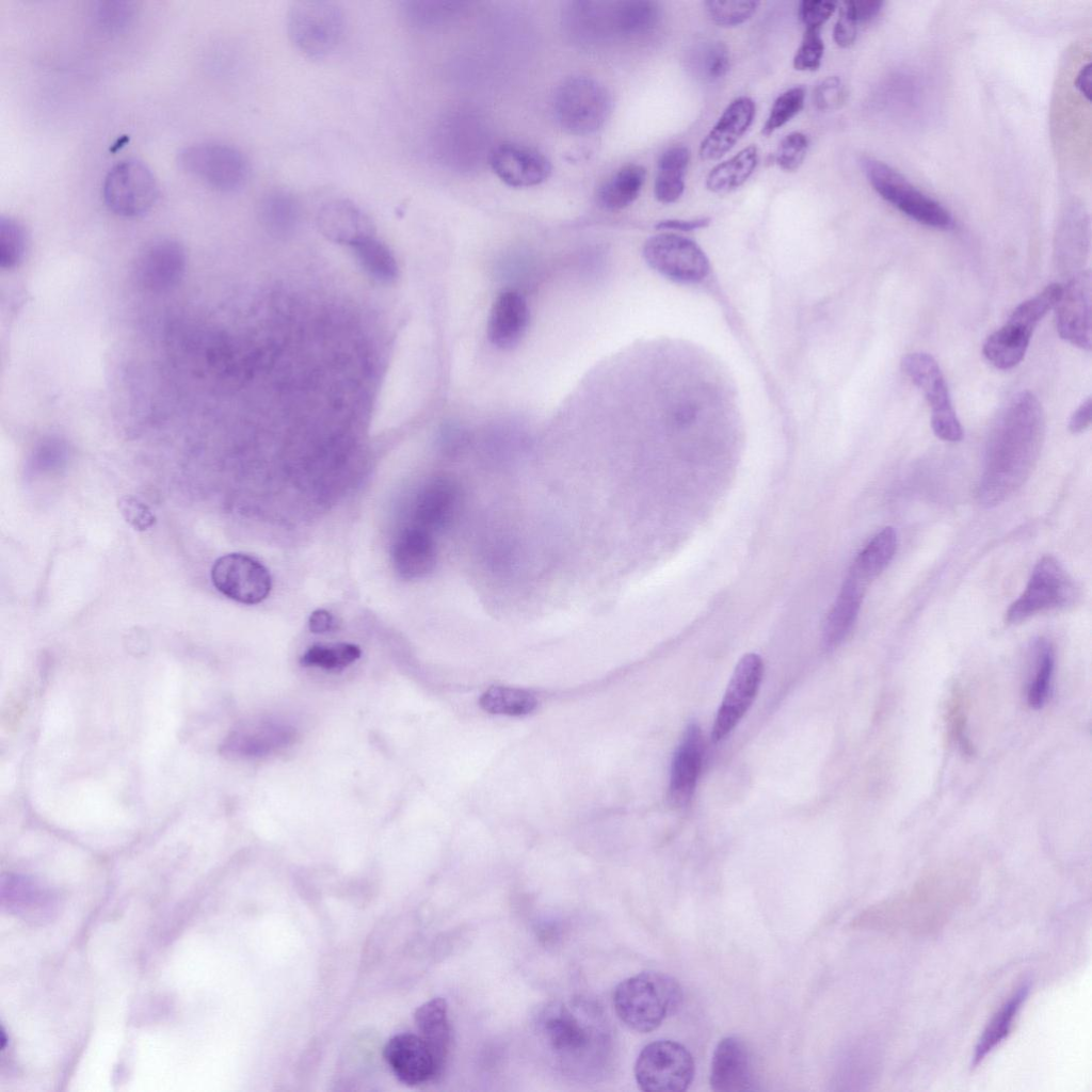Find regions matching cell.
I'll return each instance as SVG.
<instances>
[{
    "label": "cell",
    "instance_id": "obj_49",
    "mask_svg": "<svg viewBox=\"0 0 1092 1092\" xmlns=\"http://www.w3.org/2000/svg\"><path fill=\"white\" fill-rule=\"evenodd\" d=\"M847 99L846 87L836 76L822 80L814 91V102L819 110L833 111L839 109Z\"/></svg>",
    "mask_w": 1092,
    "mask_h": 1092
},
{
    "label": "cell",
    "instance_id": "obj_28",
    "mask_svg": "<svg viewBox=\"0 0 1092 1092\" xmlns=\"http://www.w3.org/2000/svg\"><path fill=\"white\" fill-rule=\"evenodd\" d=\"M867 587L847 576L823 624L822 641L826 648L840 645L852 630Z\"/></svg>",
    "mask_w": 1092,
    "mask_h": 1092
},
{
    "label": "cell",
    "instance_id": "obj_27",
    "mask_svg": "<svg viewBox=\"0 0 1092 1092\" xmlns=\"http://www.w3.org/2000/svg\"><path fill=\"white\" fill-rule=\"evenodd\" d=\"M457 503V488L449 479L438 478L424 485L413 503V526L431 534L451 523Z\"/></svg>",
    "mask_w": 1092,
    "mask_h": 1092
},
{
    "label": "cell",
    "instance_id": "obj_32",
    "mask_svg": "<svg viewBox=\"0 0 1092 1092\" xmlns=\"http://www.w3.org/2000/svg\"><path fill=\"white\" fill-rule=\"evenodd\" d=\"M690 161V150L682 145L665 149L659 157L654 193L662 204H672L685 191V175Z\"/></svg>",
    "mask_w": 1092,
    "mask_h": 1092
},
{
    "label": "cell",
    "instance_id": "obj_14",
    "mask_svg": "<svg viewBox=\"0 0 1092 1092\" xmlns=\"http://www.w3.org/2000/svg\"><path fill=\"white\" fill-rule=\"evenodd\" d=\"M211 580L223 595L244 605L261 603L272 588L268 568L254 557L241 552L227 553L215 560Z\"/></svg>",
    "mask_w": 1092,
    "mask_h": 1092
},
{
    "label": "cell",
    "instance_id": "obj_19",
    "mask_svg": "<svg viewBox=\"0 0 1092 1092\" xmlns=\"http://www.w3.org/2000/svg\"><path fill=\"white\" fill-rule=\"evenodd\" d=\"M597 3L594 14L595 34H615L640 38L652 34L661 22V10L654 1L636 0Z\"/></svg>",
    "mask_w": 1092,
    "mask_h": 1092
},
{
    "label": "cell",
    "instance_id": "obj_37",
    "mask_svg": "<svg viewBox=\"0 0 1092 1092\" xmlns=\"http://www.w3.org/2000/svg\"><path fill=\"white\" fill-rule=\"evenodd\" d=\"M685 63L687 70L697 80L714 82L728 73L729 52L722 42H701L687 51Z\"/></svg>",
    "mask_w": 1092,
    "mask_h": 1092
},
{
    "label": "cell",
    "instance_id": "obj_3",
    "mask_svg": "<svg viewBox=\"0 0 1092 1092\" xmlns=\"http://www.w3.org/2000/svg\"><path fill=\"white\" fill-rule=\"evenodd\" d=\"M682 990L673 977L659 971H642L621 981L613 993L617 1017L638 1032L657 1029L681 1006Z\"/></svg>",
    "mask_w": 1092,
    "mask_h": 1092
},
{
    "label": "cell",
    "instance_id": "obj_7",
    "mask_svg": "<svg viewBox=\"0 0 1092 1092\" xmlns=\"http://www.w3.org/2000/svg\"><path fill=\"white\" fill-rule=\"evenodd\" d=\"M177 162L183 172L220 192L240 189L250 174L248 161L242 151L219 141L195 142L182 147Z\"/></svg>",
    "mask_w": 1092,
    "mask_h": 1092
},
{
    "label": "cell",
    "instance_id": "obj_41",
    "mask_svg": "<svg viewBox=\"0 0 1092 1092\" xmlns=\"http://www.w3.org/2000/svg\"><path fill=\"white\" fill-rule=\"evenodd\" d=\"M1055 668L1054 651L1049 643L1040 641L1037 645L1034 673L1027 691V703L1030 708L1041 709L1050 692Z\"/></svg>",
    "mask_w": 1092,
    "mask_h": 1092
},
{
    "label": "cell",
    "instance_id": "obj_20",
    "mask_svg": "<svg viewBox=\"0 0 1092 1092\" xmlns=\"http://www.w3.org/2000/svg\"><path fill=\"white\" fill-rule=\"evenodd\" d=\"M489 163L496 176L513 188H529L544 182L551 173L550 161L539 150L513 142L493 148Z\"/></svg>",
    "mask_w": 1092,
    "mask_h": 1092
},
{
    "label": "cell",
    "instance_id": "obj_1",
    "mask_svg": "<svg viewBox=\"0 0 1092 1092\" xmlns=\"http://www.w3.org/2000/svg\"><path fill=\"white\" fill-rule=\"evenodd\" d=\"M1045 435V416L1028 390L1013 396L994 421L986 443L978 500L995 507L1014 494L1030 476Z\"/></svg>",
    "mask_w": 1092,
    "mask_h": 1092
},
{
    "label": "cell",
    "instance_id": "obj_44",
    "mask_svg": "<svg viewBox=\"0 0 1092 1092\" xmlns=\"http://www.w3.org/2000/svg\"><path fill=\"white\" fill-rule=\"evenodd\" d=\"M805 95V89L800 85L783 92L774 100L761 133L768 136L793 118L802 110Z\"/></svg>",
    "mask_w": 1092,
    "mask_h": 1092
},
{
    "label": "cell",
    "instance_id": "obj_23",
    "mask_svg": "<svg viewBox=\"0 0 1092 1092\" xmlns=\"http://www.w3.org/2000/svg\"><path fill=\"white\" fill-rule=\"evenodd\" d=\"M316 223L326 239L349 246L374 236L370 216L356 204L344 198L324 203L318 210Z\"/></svg>",
    "mask_w": 1092,
    "mask_h": 1092
},
{
    "label": "cell",
    "instance_id": "obj_2",
    "mask_svg": "<svg viewBox=\"0 0 1092 1092\" xmlns=\"http://www.w3.org/2000/svg\"><path fill=\"white\" fill-rule=\"evenodd\" d=\"M534 1031L559 1065L572 1075H595L607 1062L610 1033L600 1011L581 1001H552L534 1017Z\"/></svg>",
    "mask_w": 1092,
    "mask_h": 1092
},
{
    "label": "cell",
    "instance_id": "obj_5",
    "mask_svg": "<svg viewBox=\"0 0 1092 1092\" xmlns=\"http://www.w3.org/2000/svg\"><path fill=\"white\" fill-rule=\"evenodd\" d=\"M553 113L560 127L574 135L596 132L606 123L612 108L607 87L583 75L564 79L553 95Z\"/></svg>",
    "mask_w": 1092,
    "mask_h": 1092
},
{
    "label": "cell",
    "instance_id": "obj_12",
    "mask_svg": "<svg viewBox=\"0 0 1092 1092\" xmlns=\"http://www.w3.org/2000/svg\"><path fill=\"white\" fill-rule=\"evenodd\" d=\"M901 368L924 392L931 406V427L945 441H960L963 429L952 407L945 376L937 362L928 353L913 352L903 356Z\"/></svg>",
    "mask_w": 1092,
    "mask_h": 1092
},
{
    "label": "cell",
    "instance_id": "obj_16",
    "mask_svg": "<svg viewBox=\"0 0 1092 1092\" xmlns=\"http://www.w3.org/2000/svg\"><path fill=\"white\" fill-rule=\"evenodd\" d=\"M762 674L764 663L759 655L745 654L738 661L714 719L712 741L723 739L749 710L758 692Z\"/></svg>",
    "mask_w": 1092,
    "mask_h": 1092
},
{
    "label": "cell",
    "instance_id": "obj_31",
    "mask_svg": "<svg viewBox=\"0 0 1092 1092\" xmlns=\"http://www.w3.org/2000/svg\"><path fill=\"white\" fill-rule=\"evenodd\" d=\"M898 537L893 527L878 532L855 558L848 576L865 587L879 577L895 557Z\"/></svg>",
    "mask_w": 1092,
    "mask_h": 1092
},
{
    "label": "cell",
    "instance_id": "obj_53",
    "mask_svg": "<svg viewBox=\"0 0 1092 1092\" xmlns=\"http://www.w3.org/2000/svg\"><path fill=\"white\" fill-rule=\"evenodd\" d=\"M850 10L857 23H864L874 19L881 12L884 2L879 0H856L848 1Z\"/></svg>",
    "mask_w": 1092,
    "mask_h": 1092
},
{
    "label": "cell",
    "instance_id": "obj_45",
    "mask_svg": "<svg viewBox=\"0 0 1092 1092\" xmlns=\"http://www.w3.org/2000/svg\"><path fill=\"white\" fill-rule=\"evenodd\" d=\"M758 1L753 0H709L705 2L711 20L720 27H737L749 20L756 12Z\"/></svg>",
    "mask_w": 1092,
    "mask_h": 1092
},
{
    "label": "cell",
    "instance_id": "obj_38",
    "mask_svg": "<svg viewBox=\"0 0 1092 1092\" xmlns=\"http://www.w3.org/2000/svg\"><path fill=\"white\" fill-rule=\"evenodd\" d=\"M352 250L362 268L374 279L384 284L394 283L398 277V264L390 250L375 236L354 243Z\"/></svg>",
    "mask_w": 1092,
    "mask_h": 1092
},
{
    "label": "cell",
    "instance_id": "obj_39",
    "mask_svg": "<svg viewBox=\"0 0 1092 1092\" xmlns=\"http://www.w3.org/2000/svg\"><path fill=\"white\" fill-rule=\"evenodd\" d=\"M483 710L494 714L524 716L536 707V698L529 691L496 686L488 688L479 700Z\"/></svg>",
    "mask_w": 1092,
    "mask_h": 1092
},
{
    "label": "cell",
    "instance_id": "obj_8",
    "mask_svg": "<svg viewBox=\"0 0 1092 1092\" xmlns=\"http://www.w3.org/2000/svg\"><path fill=\"white\" fill-rule=\"evenodd\" d=\"M863 168L873 190L912 220L937 229H947L952 218L940 203L929 197L900 173L884 162L866 159Z\"/></svg>",
    "mask_w": 1092,
    "mask_h": 1092
},
{
    "label": "cell",
    "instance_id": "obj_25",
    "mask_svg": "<svg viewBox=\"0 0 1092 1092\" xmlns=\"http://www.w3.org/2000/svg\"><path fill=\"white\" fill-rule=\"evenodd\" d=\"M703 759L701 728L690 724L672 761L669 798L675 806L686 805L694 792Z\"/></svg>",
    "mask_w": 1092,
    "mask_h": 1092
},
{
    "label": "cell",
    "instance_id": "obj_57",
    "mask_svg": "<svg viewBox=\"0 0 1092 1092\" xmlns=\"http://www.w3.org/2000/svg\"><path fill=\"white\" fill-rule=\"evenodd\" d=\"M1074 86L1076 87V90L1078 91L1079 94H1081L1083 97H1086V99L1088 101L1090 100V93H1091V64H1090V62H1088L1086 65H1083L1078 70V73H1077V75L1075 77V80H1074Z\"/></svg>",
    "mask_w": 1092,
    "mask_h": 1092
},
{
    "label": "cell",
    "instance_id": "obj_50",
    "mask_svg": "<svg viewBox=\"0 0 1092 1092\" xmlns=\"http://www.w3.org/2000/svg\"><path fill=\"white\" fill-rule=\"evenodd\" d=\"M835 9V2L804 0L799 4V17L805 29H821Z\"/></svg>",
    "mask_w": 1092,
    "mask_h": 1092
},
{
    "label": "cell",
    "instance_id": "obj_4",
    "mask_svg": "<svg viewBox=\"0 0 1092 1092\" xmlns=\"http://www.w3.org/2000/svg\"><path fill=\"white\" fill-rule=\"evenodd\" d=\"M1061 291L1062 286L1053 283L1017 305L1006 324L984 341L982 352L986 360L1001 370L1017 366L1026 354L1035 326L1055 307Z\"/></svg>",
    "mask_w": 1092,
    "mask_h": 1092
},
{
    "label": "cell",
    "instance_id": "obj_21",
    "mask_svg": "<svg viewBox=\"0 0 1092 1092\" xmlns=\"http://www.w3.org/2000/svg\"><path fill=\"white\" fill-rule=\"evenodd\" d=\"M709 1082L717 1092L748 1091L753 1088V1060L743 1040L726 1037L718 1043L712 1054Z\"/></svg>",
    "mask_w": 1092,
    "mask_h": 1092
},
{
    "label": "cell",
    "instance_id": "obj_51",
    "mask_svg": "<svg viewBox=\"0 0 1092 1092\" xmlns=\"http://www.w3.org/2000/svg\"><path fill=\"white\" fill-rule=\"evenodd\" d=\"M857 25L848 1L842 2L833 30L835 43L841 48H848L853 45L856 39Z\"/></svg>",
    "mask_w": 1092,
    "mask_h": 1092
},
{
    "label": "cell",
    "instance_id": "obj_10",
    "mask_svg": "<svg viewBox=\"0 0 1092 1092\" xmlns=\"http://www.w3.org/2000/svg\"><path fill=\"white\" fill-rule=\"evenodd\" d=\"M690 1051L672 1040H656L640 1051L633 1067L635 1078L645 1092H681L694 1077Z\"/></svg>",
    "mask_w": 1092,
    "mask_h": 1092
},
{
    "label": "cell",
    "instance_id": "obj_33",
    "mask_svg": "<svg viewBox=\"0 0 1092 1092\" xmlns=\"http://www.w3.org/2000/svg\"><path fill=\"white\" fill-rule=\"evenodd\" d=\"M645 177L646 170L640 164L622 166L600 186L597 192L598 204L609 211L626 208L638 198Z\"/></svg>",
    "mask_w": 1092,
    "mask_h": 1092
},
{
    "label": "cell",
    "instance_id": "obj_34",
    "mask_svg": "<svg viewBox=\"0 0 1092 1092\" xmlns=\"http://www.w3.org/2000/svg\"><path fill=\"white\" fill-rule=\"evenodd\" d=\"M758 161V148L755 145L744 147L710 170L706 177V188L722 194L741 187L753 174Z\"/></svg>",
    "mask_w": 1092,
    "mask_h": 1092
},
{
    "label": "cell",
    "instance_id": "obj_42",
    "mask_svg": "<svg viewBox=\"0 0 1092 1092\" xmlns=\"http://www.w3.org/2000/svg\"><path fill=\"white\" fill-rule=\"evenodd\" d=\"M360 657V649L351 643L314 645L301 657L304 667H319L324 670H342Z\"/></svg>",
    "mask_w": 1092,
    "mask_h": 1092
},
{
    "label": "cell",
    "instance_id": "obj_22",
    "mask_svg": "<svg viewBox=\"0 0 1092 1092\" xmlns=\"http://www.w3.org/2000/svg\"><path fill=\"white\" fill-rule=\"evenodd\" d=\"M530 322V310L525 298L514 290L500 292L489 310L486 334L497 349L511 350L525 337Z\"/></svg>",
    "mask_w": 1092,
    "mask_h": 1092
},
{
    "label": "cell",
    "instance_id": "obj_54",
    "mask_svg": "<svg viewBox=\"0 0 1092 1092\" xmlns=\"http://www.w3.org/2000/svg\"><path fill=\"white\" fill-rule=\"evenodd\" d=\"M709 224V218H697L692 220L670 219L658 222L656 224V228L661 230L691 231L707 227Z\"/></svg>",
    "mask_w": 1092,
    "mask_h": 1092
},
{
    "label": "cell",
    "instance_id": "obj_18",
    "mask_svg": "<svg viewBox=\"0 0 1092 1092\" xmlns=\"http://www.w3.org/2000/svg\"><path fill=\"white\" fill-rule=\"evenodd\" d=\"M383 1057L396 1077L407 1086L430 1081L443 1071L419 1034L400 1033L392 1037L384 1046Z\"/></svg>",
    "mask_w": 1092,
    "mask_h": 1092
},
{
    "label": "cell",
    "instance_id": "obj_43",
    "mask_svg": "<svg viewBox=\"0 0 1092 1092\" xmlns=\"http://www.w3.org/2000/svg\"><path fill=\"white\" fill-rule=\"evenodd\" d=\"M28 246L25 226L12 216L0 218V267L3 270L16 268L23 259Z\"/></svg>",
    "mask_w": 1092,
    "mask_h": 1092
},
{
    "label": "cell",
    "instance_id": "obj_15",
    "mask_svg": "<svg viewBox=\"0 0 1092 1092\" xmlns=\"http://www.w3.org/2000/svg\"><path fill=\"white\" fill-rule=\"evenodd\" d=\"M186 267L187 254L182 244L172 238H158L139 252L133 274L142 289L161 293L179 284Z\"/></svg>",
    "mask_w": 1092,
    "mask_h": 1092
},
{
    "label": "cell",
    "instance_id": "obj_35",
    "mask_svg": "<svg viewBox=\"0 0 1092 1092\" xmlns=\"http://www.w3.org/2000/svg\"><path fill=\"white\" fill-rule=\"evenodd\" d=\"M1028 992V985L1021 986L993 1015L975 1048L971 1062L974 1067L1008 1037Z\"/></svg>",
    "mask_w": 1092,
    "mask_h": 1092
},
{
    "label": "cell",
    "instance_id": "obj_13",
    "mask_svg": "<svg viewBox=\"0 0 1092 1092\" xmlns=\"http://www.w3.org/2000/svg\"><path fill=\"white\" fill-rule=\"evenodd\" d=\"M643 257L653 270L676 283H698L710 270L709 260L698 244L673 232L649 237L643 245Z\"/></svg>",
    "mask_w": 1092,
    "mask_h": 1092
},
{
    "label": "cell",
    "instance_id": "obj_56",
    "mask_svg": "<svg viewBox=\"0 0 1092 1092\" xmlns=\"http://www.w3.org/2000/svg\"><path fill=\"white\" fill-rule=\"evenodd\" d=\"M1091 405V397H1088L1071 415L1069 420V430L1072 433H1081L1090 425Z\"/></svg>",
    "mask_w": 1092,
    "mask_h": 1092
},
{
    "label": "cell",
    "instance_id": "obj_17",
    "mask_svg": "<svg viewBox=\"0 0 1092 1092\" xmlns=\"http://www.w3.org/2000/svg\"><path fill=\"white\" fill-rule=\"evenodd\" d=\"M1091 272L1081 271L1063 287L1055 305V324L1059 336L1086 351L1091 349Z\"/></svg>",
    "mask_w": 1092,
    "mask_h": 1092
},
{
    "label": "cell",
    "instance_id": "obj_29",
    "mask_svg": "<svg viewBox=\"0 0 1092 1092\" xmlns=\"http://www.w3.org/2000/svg\"><path fill=\"white\" fill-rule=\"evenodd\" d=\"M414 1021L419 1035L429 1045L443 1070L451 1043V1027L446 1000L436 997L424 1002L416 1009Z\"/></svg>",
    "mask_w": 1092,
    "mask_h": 1092
},
{
    "label": "cell",
    "instance_id": "obj_6",
    "mask_svg": "<svg viewBox=\"0 0 1092 1092\" xmlns=\"http://www.w3.org/2000/svg\"><path fill=\"white\" fill-rule=\"evenodd\" d=\"M344 14L335 2L301 0L287 13V33L298 51L310 59L330 55L344 31Z\"/></svg>",
    "mask_w": 1092,
    "mask_h": 1092
},
{
    "label": "cell",
    "instance_id": "obj_52",
    "mask_svg": "<svg viewBox=\"0 0 1092 1092\" xmlns=\"http://www.w3.org/2000/svg\"><path fill=\"white\" fill-rule=\"evenodd\" d=\"M119 509L128 523L139 530H145L152 526L155 517L149 509L133 497H125L119 502Z\"/></svg>",
    "mask_w": 1092,
    "mask_h": 1092
},
{
    "label": "cell",
    "instance_id": "obj_26",
    "mask_svg": "<svg viewBox=\"0 0 1092 1092\" xmlns=\"http://www.w3.org/2000/svg\"><path fill=\"white\" fill-rule=\"evenodd\" d=\"M436 545L430 532L411 525L404 528L392 545V564L400 577L421 579L435 567Z\"/></svg>",
    "mask_w": 1092,
    "mask_h": 1092
},
{
    "label": "cell",
    "instance_id": "obj_55",
    "mask_svg": "<svg viewBox=\"0 0 1092 1092\" xmlns=\"http://www.w3.org/2000/svg\"><path fill=\"white\" fill-rule=\"evenodd\" d=\"M308 625L314 633H326L337 629L338 624L330 611L317 609L310 614Z\"/></svg>",
    "mask_w": 1092,
    "mask_h": 1092
},
{
    "label": "cell",
    "instance_id": "obj_48",
    "mask_svg": "<svg viewBox=\"0 0 1092 1092\" xmlns=\"http://www.w3.org/2000/svg\"><path fill=\"white\" fill-rule=\"evenodd\" d=\"M823 52L824 42L820 29H805L793 57V67L801 71H815L821 65Z\"/></svg>",
    "mask_w": 1092,
    "mask_h": 1092
},
{
    "label": "cell",
    "instance_id": "obj_40",
    "mask_svg": "<svg viewBox=\"0 0 1092 1092\" xmlns=\"http://www.w3.org/2000/svg\"><path fill=\"white\" fill-rule=\"evenodd\" d=\"M459 10L456 2L406 0L400 4L403 20L411 27L425 29L446 22Z\"/></svg>",
    "mask_w": 1092,
    "mask_h": 1092
},
{
    "label": "cell",
    "instance_id": "obj_47",
    "mask_svg": "<svg viewBox=\"0 0 1092 1092\" xmlns=\"http://www.w3.org/2000/svg\"><path fill=\"white\" fill-rule=\"evenodd\" d=\"M808 145L806 134L799 131L787 134L776 149L775 163L786 172L797 171L806 157Z\"/></svg>",
    "mask_w": 1092,
    "mask_h": 1092
},
{
    "label": "cell",
    "instance_id": "obj_30",
    "mask_svg": "<svg viewBox=\"0 0 1092 1092\" xmlns=\"http://www.w3.org/2000/svg\"><path fill=\"white\" fill-rule=\"evenodd\" d=\"M1089 247V221L1085 212H1069L1059 225L1055 242L1056 262L1073 272L1082 264Z\"/></svg>",
    "mask_w": 1092,
    "mask_h": 1092
},
{
    "label": "cell",
    "instance_id": "obj_9",
    "mask_svg": "<svg viewBox=\"0 0 1092 1092\" xmlns=\"http://www.w3.org/2000/svg\"><path fill=\"white\" fill-rule=\"evenodd\" d=\"M1078 597V589L1062 565L1050 556H1045L1034 565L1022 595L1011 604L1006 621L1018 624L1047 610L1064 609Z\"/></svg>",
    "mask_w": 1092,
    "mask_h": 1092
},
{
    "label": "cell",
    "instance_id": "obj_11",
    "mask_svg": "<svg viewBox=\"0 0 1092 1092\" xmlns=\"http://www.w3.org/2000/svg\"><path fill=\"white\" fill-rule=\"evenodd\" d=\"M159 195L157 179L141 160L127 158L115 163L102 183L106 206L115 214L136 218L146 213Z\"/></svg>",
    "mask_w": 1092,
    "mask_h": 1092
},
{
    "label": "cell",
    "instance_id": "obj_46",
    "mask_svg": "<svg viewBox=\"0 0 1092 1092\" xmlns=\"http://www.w3.org/2000/svg\"><path fill=\"white\" fill-rule=\"evenodd\" d=\"M134 14L135 6L131 1H99L93 10L98 26L111 32L125 29L132 21Z\"/></svg>",
    "mask_w": 1092,
    "mask_h": 1092
},
{
    "label": "cell",
    "instance_id": "obj_24",
    "mask_svg": "<svg viewBox=\"0 0 1092 1092\" xmlns=\"http://www.w3.org/2000/svg\"><path fill=\"white\" fill-rule=\"evenodd\" d=\"M755 111V103L750 97L733 100L701 142V159L718 160L729 151L752 125Z\"/></svg>",
    "mask_w": 1092,
    "mask_h": 1092
},
{
    "label": "cell",
    "instance_id": "obj_36",
    "mask_svg": "<svg viewBox=\"0 0 1092 1092\" xmlns=\"http://www.w3.org/2000/svg\"><path fill=\"white\" fill-rule=\"evenodd\" d=\"M259 216L271 234L286 236L295 228L299 222V202L288 190H270L260 199Z\"/></svg>",
    "mask_w": 1092,
    "mask_h": 1092
}]
</instances>
